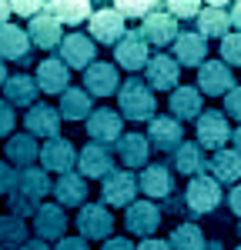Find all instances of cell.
Returning a JSON list of instances; mask_svg holds the SVG:
<instances>
[{
  "label": "cell",
  "instance_id": "cell-25",
  "mask_svg": "<svg viewBox=\"0 0 241 250\" xmlns=\"http://www.w3.org/2000/svg\"><path fill=\"white\" fill-rule=\"evenodd\" d=\"M231 14H228V7L224 3H208V7H201L198 14V34L201 37H228L231 30Z\"/></svg>",
  "mask_w": 241,
  "mask_h": 250
},
{
  "label": "cell",
  "instance_id": "cell-56",
  "mask_svg": "<svg viewBox=\"0 0 241 250\" xmlns=\"http://www.w3.org/2000/svg\"><path fill=\"white\" fill-rule=\"evenodd\" d=\"M238 233H241V224H238Z\"/></svg>",
  "mask_w": 241,
  "mask_h": 250
},
{
  "label": "cell",
  "instance_id": "cell-28",
  "mask_svg": "<svg viewBox=\"0 0 241 250\" xmlns=\"http://www.w3.org/2000/svg\"><path fill=\"white\" fill-rule=\"evenodd\" d=\"M44 14L54 17L64 27H77L84 20H91V3L87 0H57V3H44Z\"/></svg>",
  "mask_w": 241,
  "mask_h": 250
},
{
  "label": "cell",
  "instance_id": "cell-23",
  "mask_svg": "<svg viewBox=\"0 0 241 250\" xmlns=\"http://www.w3.org/2000/svg\"><path fill=\"white\" fill-rule=\"evenodd\" d=\"M30 37H27V30H20L14 23H0V60L7 63V60H20V63H27L30 60Z\"/></svg>",
  "mask_w": 241,
  "mask_h": 250
},
{
  "label": "cell",
  "instance_id": "cell-44",
  "mask_svg": "<svg viewBox=\"0 0 241 250\" xmlns=\"http://www.w3.org/2000/svg\"><path fill=\"white\" fill-rule=\"evenodd\" d=\"M14 180H17L14 167H10L7 160H0V193H10V190H14Z\"/></svg>",
  "mask_w": 241,
  "mask_h": 250
},
{
  "label": "cell",
  "instance_id": "cell-24",
  "mask_svg": "<svg viewBox=\"0 0 241 250\" xmlns=\"http://www.w3.org/2000/svg\"><path fill=\"white\" fill-rule=\"evenodd\" d=\"M27 37H30V43L40 47V50H54V47H60V40H64V27L40 10L37 17L30 20V27H27Z\"/></svg>",
  "mask_w": 241,
  "mask_h": 250
},
{
  "label": "cell",
  "instance_id": "cell-47",
  "mask_svg": "<svg viewBox=\"0 0 241 250\" xmlns=\"http://www.w3.org/2000/svg\"><path fill=\"white\" fill-rule=\"evenodd\" d=\"M228 207L241 217V184H235V187H231V193H228Z\"/></svg>",
  "mask_w": 241,
  "mask_h": 250
},
{
  "label": "cell",
  "instance_id": "cell-42",
  "mask_svg": "<svg viewBox=\"0 0 241 250\" xmlns=\"http://www.w3.org/2000/svg\"><path fill=\"white\" fill-rule=\"evenodd\" d=\"M224 110H228L231 120H241V87H231L224 94Z\"/></svg>",
  "mask_w": 241,
  "mask_h": 250
},
{
  "label": "cell",
  "instance_id": "cell-18",
  "mask_svg": "<svg viewBox=\"0 0 241 250\" xmlns=\"http://www.w3.org/2000/svg\"><path fill=\"white\" fill-rule=\"evenodd\" d=\"M124 37V17H120L114 7H104L97 14H91V40L104 43V47H114Z\"/></svg>",
  "mask_w": 241,
  "mask_h": 250
},
{
  "label": "cell",
  "instance_id": "cell-46",
  "mask_svg": "<svg viewBox=\"0 0 241 250\" xmlns=\"http://www.w3.org/2000/svg\"><path fill=\"white\" fill-rule=\"evenodd\" d=\"M100 250H138L131 240H124V237H111V240H104V247Z\"/></svg>",
  "mask_w": 241,
  "mask_h": 250
},
{
  "label": "cell",
  "instance_id": "cell-13",
  "mask_svg": "<svg viewBox=\"0 0 241 250\" xmlns=\"http://www.w3.org/2000/svg\"><path fill=\"white\" fill-rule=\"evenodd\" d=\"M124 227L147 240V237L161 227V207L151 204V200H134V204L124 210Z\"/></svg>",
  "mask_w": 241,
  "mask_h": 250
},
{
  "label": "cell",
  "instance_id": "cell-27",
  "mask_svg": "<svg viewBox=\"0 0 241 250\" xmlns=\"http://www.w3.org/2000/svg\"><path fill=\"white\" fill-rule=\"evenodd\" d=\"M174 60H178V67H201L208 60V40L201 34H178Z\"/></svg>",
  "mask_w": 241,
  "mask_h": 250
},
{
  "label": "cell",
  "instance_id": "cell-14",
  "mask_svg": "<svg viewBox=\"0 0 241 250\" xmlns=\"http://www.w3.org/2000/svg\"><path fill=\"white\" fill-rule=\"evenodd\" d=\"M24 127H27V134L34 137H44V140H54L60 137V110L57 107H50V104H34L27 117H24Z\"/></svg>",
  "mask_w": 241,
  "mask_h": 250
},
{
  "label": "cell",
  "instance_id": "cell-48",
  "mask_svg": "<svg viewBox=\"0 0 241 250\" xmlns=\"http://www.w3.org/2000/svg\"><path fill=\"white\" fill-rule=\"evenodd\" d=\"M138 250H171V247H168V240H158V237H147V240H144V244H141Z\"/></svg>",
  "mask_w": 241,
  "mask_h": 250
},
{
  "label": "cell",
  "instance_id": "cell-52",
  "mask_svg": "<svg viewBox=\"0 0 241 250\" xmlns=\"http://www.w3.org/2000/svg\"><path fill=\"white\" fill-rule=\"evenodd\" d=\"M10 3H0V23H10Z\"/></svg>",
  "mask_w": 241,
  "mask_h": 250
},
{
  "label": "cell",
  "instance_id": "cell-20",
  "mask_svg": "<svg viewBox=\"0 0 241 250\" xmlns=\"http://www.w3.org/2000/svg\"><path fill=\"white\" fill-rule=\"evenodd\" d=\"M147 87L151 90H178V77H181V67L174 57L168 54H154L147 60Z\"/></svg>",
  "mask_w": 241,
  "mask_h": 250
},
{
  "label": "cell",
  "instance_id": "cell-3",
  "mask_svg": "<svg viewBox=\"0 0 241 250\" xmlns=\"http://www.w3.org/2000/svg\"><path fill=\"white\" fill-rule=\"evenodd\" d=\"M138 190V177L131 170H114L100 184V200H104V207H131Z\"/></svg>",
  "mask_w": 241,
  "mask_h": 250
},
{
  "label": "cell",
  "instance_id": "cell-7",
  "mask_svg": "<svg viewBox=\"0 0 241 250\" xmlns=\"http://www.w3.org/2000/svg\"><path fill=\"white\" fill-rule=\"evenodd\" d=\"M87 137H91V144H104V147H111V144H118L120 137V127H124V117L120 110H111V107H100L94 114L87 117Z\"/></svg>",
  "mask_w": 241,
  "mask_h": 250
},
{
  "label": "cell",
  "instance_id": "cell-21",
  "mask_svg": "<svg viewBox=\"0 0 241 250\" xmlns=\"http://www.w3.org/2000/svg\"><path fill=\"white\" fill-rule=\"evenodd\" d=\"M138 187L147 197H154V200H164V197H171L174 193V170L171 167H164V164H147L138 177Z\"/></svg>",
  "mask_w": 241,
  "mask_h": 250
},
{
  "label": "cell",
  "instance_id": "cell-51",
  "mask_svg": "<svg viewBox=\"0 0 241 250\" xmlns=\"http://www.w3.org/2000/svg\"><path fill=\"white\" fill-rule=\"evenodd\" d=\"M231 144H235V150L241 154V124L235 127V130H231Z\"/></svg>",
  "mask_w": 241,
  "mask_h": 250
},
{
  "label": "cell",
  "instance_id": "cell-11",
  "mask_svg": "<svg viewBox=\"0 0 241 250\" xmlns=\"http://www.w3.org/2000/svg\"><path fill=\"white\" fill-rule=\"evenodd\" d=\"M147 144H151V150L174 154L181 144H184V127H181L174 117H154L147 124Z\"/></svg>",
  "mask_w": 241,
  "mask_h": 250
},
{
  "label": "cell",
  "instance_id": "cell-4",
  "mask_svg": "<svg viewBox=\"0 0 241 250\" xmlns=\"http://www.w3.org/2000/svg\"><path fill=\"white\" fill-rule=\"evenodd\" d=\"M228 137H231V127H228V114H221V110H201L198 117V147L201 150H224V144H228Z\"/></svg>",
  "mask_w": 241,
  "mask_h": 250
},
{
  "label": "cell",
  "instance_id": "cell-10",
  "mask_svg": "<svg viewBox=\"0 0 241 250\" xmlns=\"http://www.w3.org/2000/svg\"><path fill=\"white\" fill-rule=\"evenodd\" d=\"M74 164H77V150H74L71 140L54 137V140L40 144V167H44V170L64 177V173H74Z\"/></svg>",
  "mask_w": 241,
  "mask_h": 250
},
{
  "label": "cell",
  "instance_id": "cell-26",
  "mask_svg": "<svg viewBox=\"0 0 241 250\" xmlns=\"http://www.w3.org/2000/svg\"><path fill=\"white\" fill-rule=\"evenodd\" d=\"M3 154H7V160L14 167L24 170V167H34V160H40V144L30 134H14V137H7Z\"/></svg>",
  "mask_w": 241,
  "mask_h": 250
},
{
  "label": "cell",
  "instance_id": "cell-17",
  "mask_svg": "<svg viewBox=\"0 0 241 250\" xmlns=\"http://www.w3.org/2000/svg\"><path fill=\"white\" fill-rule=\"evenodd\" d=\"M94 40L84 34H67L60 40V60L67 63V70H87L94 63Z\"/></svg>",
  "mask_w": 241,
  "mask_h": 250
},
{
  "label": "cell",
  "instance_id": "cell-37",
  "mask_svg": "<svg viewBox=\"0 0 241 250\" xmlns=\"http://www.w3.org/2000/svg\"><path fill=\"white\" fill-rule=\"evenodd\" d=\"M204 233H201V227H194V224H178L174 230H171V240H168V247L171 250H204Z\"/></svg>",
  "mask_w": 241,
  "mask_h": 250
},
{
  "label": "cell",
  "instance_id": "cell-8",
  "mask_svg": "<svg viewBox=\"0 0 241 250\" xmlns=\"http://www.w3.org/2000/svg\"><path fill=\"white\" fill-rule=\"evenodd\" d=\"M77 230L84 240H111L114 217L104 204H84L77 213Z\"/></svg>",
  "mask_w": 241,
  "mask_h": 250
},
{
  "label": "cell",
  "instance_id": "cell-54",
  "mask_svg": "<svg viewBox=\"0 0 241 250\" xmlns=\"http://www.w3.org/2000/svg\"><path fill=\"white\" fill-rule=\"evenodd\" d=\"M3 83H7V63L0 60V87H3Z\"/></svg>",
  "mask_w": 241,
  "mask_h": 250
},
{
  "label": "cell",
  "instance_id": "cell-39",
  "mask_svg": "<svg viewBox=\"0 0 241 250\" xmlns=\"http://www.w3.org/2000/svg\"><path fill=\"white\" fill-rule=\"evenodd\" d=\"M221 60H224L228 67H241V34L238 30L221 40Z\"/></svg>",
  "mask_w": 241,
  "mask_h": 250
},
{
  "label": "cell",
  "instance_id": "cell-50",
  "mask_svg": "<svg viewBox=\"0 0 241 250\" xmlns=\"http://www.w3.org/2000/svg\"><path fill=\"white\" fill-rule=\"evenodd\" d=\"M20 250H50V247H47L44 240H37V237H34V240H27V244H24Z\"/></svg>",
  "mask_w": 241,
  "mask_h": 250
},
{
  "label": "cell",
  "instance_id": "cell-55",
  "mask_svg": "<svg viewBox=\"0 0 241 250\" xmlns=\"http://www.w3.org/2000/svg\"><path fill=\"white\" fill-rule=\"evenodd\" d=\"M235 250H241V244H238V247H235Z\"/></svg>",
  "mask_w": 241,
  "mask_h": 250
},
{
  "label": "cell",
  "instance_id": "cell-1",
  "mask_svg": "<svg viewBox=\"0 0 241 250\" xmlns=\"http://www.w3.org/2000/svg\"><path fill=\"white\" fill-rule=\"evenodd\" d=\"M47 193H54V184H50V177L44 167H24L17 170V180H14V190L7 193L10 200H7V207L14 217H34L40 207V200L47 197Z\"/></svg>",
  "mask_w": 241,
  "mask_h": 250
},
{
  "label": "cell",
  "instance_id": "cell-53",
  "mask_svg": "<svg viewBox=\"0 0 241 250\" xmlns=\"http://www.w3.org/2000/svg\"><path fill=\"white\" fill-rule=\"evenodd\" d=\"M204 250H224V247H221V240H208V244H204Z\"/></svg>",
  "mask_w": 241,
  "mask_h": 250
},
{
  "label": "cell",
  "instance_id": "cell-45",
  "mask_svg": "<svg viewBox=\"0 0 241 250\" xmlns=\"http://www.w3.org/2000/svg\"><path fill=\"white\" fill-rule=\"evenodd\" d=\"M54 250H91V247H87V240H84V237H60Z\"/></svg>",
  "mask_w": 241,
  "mask_h": 250
},
{
  "label": "cell",
  "instance_id": "cell-43",
  "mask_svg": "<svg viewBox=\"0 0 241 250\" xmlns=\"http://www.w3.org/2000/svg\"><path fill=\"white\" fill-rule=\"evenodd\" d=\"M40 10H44V3H34V0H17V3H10V14H17V17H37Z\"/></svg>",
  "mask_w": 241,
  "mask_h": 250
},
{
  "label": "cell",
  "instance_id": "cell-49",
  "mask_svg": "<svg viewBox=\"0 0 241 250\" xmlns=\"http://www.w3.org/2000/svg\"><path fill=\"white\" fill-rule=\"evenodd\" d=\"M228 14H231V27H238V34H241V0H238V3H231Z\"/></svg>",
  "mask_w": 241,
  "mask_h": 250
},
{
  "label": "cell",
  "instance_id": "cell-9",
  "mask_svg": "<svg viewBox=\"0 0 241 250\" xmlns=\"http://www.w3.org/2000/svg\"><path fill=\"white\" fill-rule=\"evenodd\" d=\"M235 87V74L224 60H204L198 67V90L201 97H224Z\"/></svg>",
  "mask_w": 241,
  "mask_h": 250
},
{
  "label": "cell",
  "instance_id": "cell-34",
  "mask_svg": "<svg viewBox=\"0 0 241 250\" xmlns=\"http://www.w3.org/2000/svg\"><path fill=\"white\" fill-rule=\"evenodd\" d=\"M60 117L71 124V120H84L91 117V94L77 90V87H67V94H60Z\"/></svg>",
  "mask_w": 241,
  "mask_h": 250
},
{
  "label": "cell",
  "instance_id": "cell-2",
  "mask_svg": "<svg viewBox=\"0 0 241 250\" xmlns=\"http://www.w3.org/2000/svg\"><path fill=\"white\" fill-rule=\"evenodd\" d=\"M118 100H120V117L131 120V124H144V120L158 117V100L151 94L147 80H141V77L124 80L118 87Z\"/></svg>",
  "mask_w": 241,
  "mask_h": 250
},
{
  "label": "cell",
  "instance_id": "cell-40",
  "mask_svg": "<svg viewBox=\"0 0 241 250\" xmlns=\"http://www.w3.org/2000/svg\"><path fill=\"white\" fill-rule=\"evenodd\" d=\"M168 14L174 20H191V17L201 14V3L198 0H171V3H168Z\"/></svg>",
  "mask_w": 241,
  "mask_h": 250
},
{
  "label": "cell",
  "instance_id": "cell-35",
  "mask_svg": "<svg viewBox=\"0 0 241 250\" xmlns=\"http://www.w3.org/2000/svg\"><path fill=\"white\" fill-rule=\"evenodd\" d=\"M27 240H30L27 237V224L20 217H14V213L0 217V250H20Z\"/></svg>",
  "mask_w": 241,
  "mask_h": 250
},
{
  "label": "cell",
  "instance_id": "cell-19",
  "mask_svg": "<svg viewBox=\"0 0 241 250\" xmlns=\"http://www.w3.org/2000/svg\"><path fill=\"white\" fill-rule=\"evenodd\" d=\"M67 230V213L60 204H40L37 213H34V233H37V240H60Z\"/></svg>",
  "mask_w": 241,
  "mask_h": 250
},
{
  "label": "cell",
  "instance_id": "cell-32",
  "mask_svg": "<svg viewBox=\"0 0 241 250\" xmlns=\"http://www.w3.org/2000/svg\"><path fill=\"white\" fill-rule=\"evenodd\" d=\"M171 117L174 120H198L201 117V90L198 87H178L171 94Z\"/></svg>",
  "mask_w": 241,
  "mask_h": 250
},
{
  "label": "cell",
  "instance_id": "cell-15",
  "mask_svg": "<svg viewBox=\"0 0 241 250\" xmlns=\"http://www.w3.org/2000/svg\"><path fill=\"white\" fill-rule=\"evenodd\" d=\"M141 37L147 40L151 47H168V43H174L178 40V20L171 17L168 10H154V14H147L144 17V27H141Z\"/></svg>",
  "mask_w": 241,
  "mask_h": 250
},
{
  "label": "cell",
  "instance_id": "cell-38",
  "mask_svg": "<svg viewBox=\"0 0 241 250\" xmlns=\"http://www.w3.org/2000/svg\"><path fill=\"white\" fill-rule=\"evenodd\" d=\"M114 10H118L124 20H127V17H141V20H144L147 14H154V10H158V3H151V0H120Z\"/></svg>",
  "mask_w": 241,
  "mask_h": 250
},
{
  "label": "cell",
  "instance_id": "cell-36",
  "mask_svg": "<svg viewBox=\"0 0 241 250\" xmlns=\"http://www.w3.org/2000/svg\"><path fill=\"white\" fill-rule=\"evenodd\" d=\"M204 167H208V160H204V150L198 144H181L174 150V170L178 173L194 177V173H204Z\"/></svg>",
  "mask_w": 241,
  "mask_h": 250
},
{
  "label": "cell",
  "instance_id": "cell-6",
  "mask_svg": "<svg viewBox=\"0 0 241 250\" xmlns=\"http://www.w3.org/2000/svg\"><path fill=\"white\" fill-rule=\"evenodd\" d=\"M147 40L141 37V30H124V37L114 43V60H118V67H124V70H131V74H138V70H144L147 67Z\"/></svg>",
  "mask_w": 241,
  "mask_h": 250
},
{
  "label": "cell",
  "instance_id": "cell-5",
  "mask_svg": "<svg viewBox=\"0 0 241 250\" xmlns=\"http://www.w3.org/2000/svg\"><path fill=\"white\" fill-rule=\"evenodd\" d=\"M184 207L191 213H211V210H218V204L224 200L221 197V184L215 180V177H191V184H188V193H184Z\"/></svg>",
  "mask_w": 241,
  "mask_h": 250
},
{
  "label": "cell",
  "instance_id": "cell-30",
  "mask_svg": "<svg viewBox=\"0 0 241 250\" xmlns=\"http://www.w3.org/2000/svg\"><path fill=\"white\" fill-rule=\"evenodd\" d=\"M37 83H34V77H27V74H14V77H7V83H3V100L10 104V107H34V97H37Z\"/></svg>",
  "mask_w": 241,
  "mask_h": 250
},
{
  "label": "cell",
  "instance_id": "cell-31",
  "mask_svg": "<svg viewBox=\"0 0 241 250\" xmlns=\"http://www.w3.org/2000/svg\"><path fill=\"white\" fill-rule=\"evenodd\" d=\"M118 154L124 167H147V154H151V144L144 134H124L118 140Z\"/></svg>",
  "mask_w": 241,
  "mask_h": 250
},
{
  "label": "cell",
  "instance_id": "cell-41",
  "mask_svg": "<svg viewBox=\"0 0 241 250\" xmlns=\"http://www.w3.org/2000/svg\"><path fill=\"white\" fill-rule=\"evenodd\" d=\"M14 124H17L14 107H10L7 100H0V137H10V134H14Z\"/></svg>",
  "mask_w": 241,
  "mask_h": 250
},
{
  "label": "cell",
  "instance_id": "cell-33",
  "mask_svg": "<svg viewBox=\"0 0 241 250\" xmlns=\"http://www.w3.org/2000/svg\"><path fill=\"white\" fill-rule=\"evenodd\" d=\"M208 167H211V177L218 184H241V154L238 150H218Z\"/></svg>",
  "mask_w": 241,
  "mask_h": 250
},
{
  "label": "cell",
  "instance_id": "cell-29",
  "mask_svg": "<svg viewBox=\"0 0 241 250\" xmlns=\"http://www.w3.org/2000/svg\"><path fill=\"white\" fill-rule=\"evenodd\" d=\"M54 197H57L60 207H84V200H87V180L80 173H64L54 184Z\"/></svg>",
  "mask_w": 241,
  "mask_h": 250
},
{
  "label": "cell",
  "instance_id": "cell-12",
  "mask_svg": "<svg viewBox=\"0 0 241 250\" xmlns=\"http://www.w3.org/2000/svg\"><path fill=\"white\" fill-rule=\"evenodd\" d=\"M34 83L40 94H67L71 87V70L60 57H47L40 60V67L34 70Z\"/></svg>",
  "mask_w": 241,
  "mask_h": 250
},
{
  "label": "cell",
  "instance_id": "cell-22",
  "mask_svg": "<svg viewBox=\"0 0 241 250\" xmlns=\"http://www.w3.org/2000/svg\"><path fill=\"white\" fill-rule=\"evenodd\" d=\"M77 167L84 177H94V180H104L107 173H114V154H111V147H104V144H87L84 150L77 154Z\"/></svg>",
  "mask_w": 241,
  "mask_h": 250
},
{
  "label": "cell",
  "instance_id": "cell-16",
  "mask_svg": "<svg viewBox=\"0 0 241 250\" xmlns=\"http://www.w3.org/2000/svg\"><path fill=\"white\" fill-rule=\"evenodd\" d=\"M120 87V74L114 63H100L94 60L87 70H84V90L94 97H114Z\"/></svg>",
  "mask_w": 241,
  "mask_h": 250
}]
</instances>
